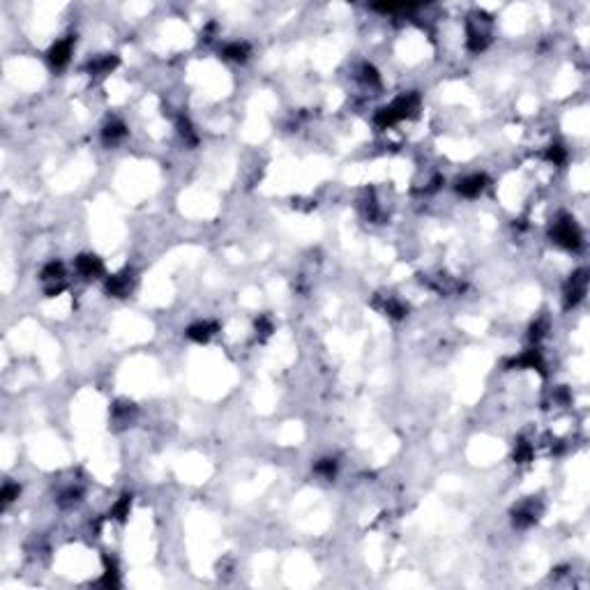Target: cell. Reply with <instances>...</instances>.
<instances>
[{"label":"cell","instance_id":"obj_1","mask_svg":"<svg viewBox=\"0 0 590 590\" xmlns=\"http://www.w3.org/2000/svg\"><path fill=\"white\" fill-rule=\"evenodd\" d=\"M551 235H553V240L558 242V245H563V247H567V249H576V247L581 245V233H579V229L569 222V219H563V222H558L556 224V229L551 231Z\"/></svg>","mask_w":590,"mask_h":590},{"label":"cell","instance_id":"obj_2","mask_svg":"<svg viewBox=\"0 0 590 590\" xmlns=\"http://www.w3.org/2000/svg\"><path fill=\"white\" fill-rule=\"evenodd\" d=\"M484 182L486 178L484 175H468V178H464V180H459V185H457V191H459L461 196H477L482 189H484Z\"/></svg>","mask_w":590,"mask_h":590},{"label":"cell","instance_id":"obj_3","mask_svg":"<svg viewBox=\"0 0 590 590\" xmlns=\"http://www.w3.org/2000/svg\"><path fill=\"white\" fill-rule=\"evenodd\" d=\"M585 281H588V277H585V270H579V272L572 277V281H569V290H567V305H576V302L583 298Z\"/></svg>","mask_w":590,"mask_h":590},{"label":"cell","instance_id":"obj_4","mask_svg":"<svg viewBox=\"0 0 590 590\" xmlns=\"http://www.w3.org/2000/svg\"><path fill=\"white\" fill-rule=\"evenodd\" d=\"M69 53H71V39H62V42H55L49 51V60L53 62L55 67H62L67 60H69Z\"/></svg>","mask_w":590,"mask_h":590},{"label":"cell","instance_id":"obj_5","mask_svg":"<svg viewBox=\"0 0 590 590\" xmlns=\"http://www.w3.org/2000/svg\"><path fill=\"white\" fill-rule=\"evenodd\" d=\"M77 270L83 274V277H97L102 274V261L97 256H79L77 258Z\"/></svg>","mask_w":590,"mask_h":590},{"label":"cell","instance_id":"obj_6","mask_svg":"<svg viewBox=\"0 0 590 590\" xmlns=\"http://www.w3.org/2000/svg\"><path fill=\"white\" fill-rule=\"evenodd\" d=\"M129 286H131V281H129V277H127V274H115V277L109 279L106 288H109L111 295H115V298H122V295L129 290Z\"/></svg>","mask_w":590,"mask_h":590},{"label":"cell","instance_id":"obj_7","mask_svg":"<svg viewBox=\"0 0 590 590\" xmlns=\"http://www.w3.org/2000/svg\"><path fill=\"white\" fill-rule=\"evenodd\" d=\"M212 332H214L212 323H196V325H191V328L187 330V337L194 339V341H208Z\"/></svg>","mask_w":590,"mask_h":590},{"label":"cell","instance_id":"obj_8","mask_svg":"<svg viewBox=\"0 0 590 590\" xmlns=\"http://www.w3.org/2000/svg\"><path fill=\"white\" fill-rule=\"evenodd\" d=\"M224 55L226 58H231V60H245L247 55H249V46H247L245 42H235V44H229V46H224Z\"/></svg>","mask_w":590,"mask_h":590},{"label":"cell","instance_id":"obj_9","mask_svg":"<svg viewBox=\"0 0 590 590\" xmlns=\"http://www.w3.org/2000/svg\"><path fill=\"white\" fill-rule=\"evenodd\" d=\"M115 65H118V58H115V55H106V58H102V60L90 62V71H93V74H104V71L113 69Z\"/></svg>","mask_w":590,"mask_h":590},{"label":"cell","instance_id":"obj_10","mask_svg":"<svg viewBox=\"0 0 590 590\" xmlns=\"http://www.w3.org/2000/svg\"><path fill=\"white\" fill-rule=\"evenodd\" d=\"M517 364L519 366H533V369H542V357H540L537 350H528L524 357L517 360Z\"/></svg>","mask_w":590,"mask_h":590},{"label":"cell","instance_id":"obj_11","mask_svg":"<svg viewBox=\"0 0 590 590\" xmlns=\"http://www.w3.org/2000/svg\"><path fill=\"white\" fill-rule=\"evenodd\" d=\"M530 457H533V448H530L526 440H519L517 443V450H514V459L519 461V464H526V461H530Z\"/></svg>","mask_w":590,"mask_h":590},{"label":"cell","instance_id":"obj_12","mask_svg":"<svg viewBox=\"0 0 590 590\" xmlns=\"http://www.w3.org/2000/svg\"><path fill=\"white\" fill-rule=\"evenodd\" d=\"M129 505H131V498L129 496H122L118 503H115V507H113V517L115 519H127V514H129Z\"/></svg>","mask_w":590,"mask_h":590},{"label":"cell","instance_id":"obj_13","mask_svg":"<svg viewBox=\"0 0 590 590\" xmlns=\"http://www.w3.org/2000/svg\"><path fill=\"white\" fill-rule=\"evenodd\" d=\"M104 136L111 138V141L125 136V125H122V122H109V125L104 127Z\"/></svg>","mask_w":590,"mask_h":590},{"label":"cell","instance_id":"obj_14","mask_svg":"<svg viewBox=\"0 0 590 590\" xmlns=\"http://www.w3.org/2000/svg\"><path fill=\"white\" fill-rule=\"evenodd\" d=\"M42 277L44 279H62V263H49L46 268H44V272H42Z\"/></svg>","mask_w":590,"mask_h":590},{"label":"cell","instance_id":"obj_15","mask_svg":"<svg viewBox=\"0 0 590 590\" xmlns=\"http://www.w3.org/2000/svg\"><path fill=\"white\" fill-rule=\"evenodd\" d=\"M547 157L551 159L553 164H563L565 157H567V153H565L563 145H551V148H549V153H547Z\"/></svg>","mask_w":590,"mask_h":590},{"label":"cell","instance_id":"obj_16","mask_svg":"<svg viewBox=\"0 0 590 590\" xmlns=\"http://www.w3.org/2000/svg\"><path fill=\"white\" fill-rule=\"evenodd\" d=\"M535 521V514L530 512V509H519V512H514V524L517 526H528Z\"/></svg>","mask_w":590,"mask_h":590},{"label":"cell","instance_id":"obj_17","mask_svg":"<svg viewBox=\"0 0 590 590\" xmlns=\"http://www.w3.org/2000/svg\"><path fill=\"white\" fill-rule=\"evenodd\" d=\"M316 473L332 477V473H334V461H332V459H323L321 464H316Z\"/></svg>","mask_w":590,"mask_h":590},{"label":"cell","instance_id":"obj_18","mask_svg":"<svg viewBox=\"0 0 590 590\" xmlns=\"http://www.w3.org/2000/svg\"><path fill=\"white\" fill-rule=\"evenodd\" d=\"M17 496H19V484H5V489H3V500H5V503H12Z\"/></svg>","mask_w":590,"mask_h":590},{"label":"cell","instance_id":"obj_19","mask_svg":"<svg viewBox=\"0 0 590 590\" xmlns=\"http://www.w3.org/2000/svg\"><path fill=\"white\" fill-rule=\"evenodd\" d=\"M102 585H106V588H111V585H118V576H115V569L113 565H111L109 569H106L104 579H102Z\"/></svg>","mask_w":590,"mask_h":590},{"label":"cell","instance_id":"obj_20","mask_svg":"<svg viewBox=\"0 0 590 590\" xmlns=\"http://www.w3.org/2000/svg\"><path fill=\"white\" fill-rule=\"evenodd\" d=\"M385 309H388V314H392L394 318H401L406 314V309L399 305V302H388V307H385Z\"/></svg>","mask_w":590,"mask_h":590},{"label":"cell","instance_id":"obj_21","mask_svg":"<svg viewBox=\"0 0 590 590\" xmlns=\"http://www.w3.org/2000/svg\"><path fill=\"white\" fill-rule=\"evenodd\" d=\"M256 330H261L263 337H268V334L272 332V323H270L268 318H258V321H256Z\"/></svg>","mask_w":590,"mask_h":590},{"label":"cell","instance_id":"obj_22","mask_svg":"<svg viewBox=\"0 0 590 590\" xmlns=\"http://www.w3.org/2000/svg\"><path fill=\"white\" fill-rule=\"evenodd\" d=\"M362 71H364V77H362V79H364L366 83H378V71L374 69V67H369V65H366Z\"/></svg>","mask_w":590,"mask_h":590},{"label":"cell","instance_id":"obj_23","mask_svg":"<svg viewBox=\"0 0 590 590\" xmlns=\"http://www.w3.org/2000/svg\"><path fill=\"white\" fill-rule=\"evenodd\" d=\"M542 330H544V325H542V323H537V325H533V328H530V339H533V341H537V339H542V334H544V332H542Z\"/></svg>","mask_w":590,"mask_h":590}]
</instances>
